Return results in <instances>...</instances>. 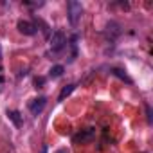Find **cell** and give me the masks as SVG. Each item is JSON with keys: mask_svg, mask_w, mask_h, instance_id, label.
<instances>
[{"mask_svg": "<svg viewBox=\"0 0 153 153\" xmlns=\"http://www.w3.org/2000/svg\"><path fill=\"white\" fill-rule=\"evenodd\" d=\"M0 59H2V45H0Z\"/></svg>", "mask_w": 153, "mask_h": 153, "instance_id": "cell-13", "label": "cell"}, {"mask_svg": "<svg viewBox=\"0 0 153 153\" xmlns=\"http://www.w3.org/2000/svg\"><path fill=\"white\" fill-rule=\"evenodd\" d=\"M45 105H47V99H45L43 96H42V97H36V99H33V101L29 103V112H31L33 115H40V114L43 112Z\"/></svg>", "mask_w": 153, "mask_h": 153, "instance_id": "cell-4", "label": "cell"}, {"mask_svg": "<svg viewBox=\"0 0 153 153\" xmlns=\"http://www.w3.org/2000/svg\"><path fill=\"white\" fill-rule=\"evenodd\" d=\"M43 83H45V79H43V78H36V79H34L36 88H42V85H43Z\"/></svg>", "mask_w": 153, "mask_h": 153, "instance_id": "cell-10", "label": "cell"}, {"mask_svg": "<svg viewBox=\"0 0 153 153\" xmlns=\"http://www.w3.org/2000/svg\"><path fill=\"white\" fill-rule=\"evenodd\" d=\"M67 9H68V22H70L72 27H76L79 24V20H81L83 6H81V2H78V0H70V2L67 4Z\"/></svg>", "mask_w": 153, "mask_h": 153, "instance_id": "cell-1", "label": "cell"}, {"mask_svg": "<svg viewBox=\"0 0 153 153\" xmlns=\"http://www.w3.org/2000/svg\"><path fill=\"white\" fill-rule=\"evenodd\" d=\"M74 88H76V85H67V87H63L61 92H59V96H58V101H65V97H68V96L74 92Z\"/></svg>", "mask_w": 153, "mask_h": 153, "instance_id": "cell-7", "label": "cell"}, {"mask_svg": "<svg viewBox=\"0 0 153 153\" xmlns=\"http://www.w3.org/2000/svg\"><path fill=\"white\" fill-rule=\"evenodd\" d=\"M7 115H9V119L15 123V126H18V128H20V126L24 124V121H22L20 112H18V110H9V112H7Z\"/></svg>", "mask_w": 153, "mask_h": 153, "instance_id": "cell-6", "label": "cell"}, {"mask_svg": "<svg viewBox=\"0 0 153 153\" xmlns=\"http://www.w3.org/2000/svg\"><path fill=\"white\" fill-rule=\"evenodd\" d=\"M67 43V38H65V33L63 31H56L52 36H51V51L52 52H59Z\"/></svg>", "mask_w": 153, "mask_h": 153, "instance_id": "cell-2", "label": "cell"}, {"mask_svg": "<svg viewBox=\"0 0 153 153\" xmlns=\"http://www.w3.org/2000/svg\"><path fill=\"white\" fill-rule=\"evenodd\" d=\"M96 137V130L94 128H85V130H81V131H78L74 137H72V140L76 142V144H83V142H90L92 139Z\"/></svg>", "mask_w": 153, "mask_h": 153, "instance_id": "cell-3", "label": "cell"}, {"mask_svg": "<svg viewBox=\"0 0 153 153\" xmlns=\"http://www.w3.org/2000/svg\"><path fill=\"white\" fill-rule=\"evenodd\" d=\"M63 65H54L51 70H49V76H51V78H59V76L63 74Z\"/></svg>", "mask_w": 153, "mask_h": 153, "instance_id": "cell-8", "label": "cell"}, {"mask_svg": "<svg viewBox=\"0 0 153 153\" xmlns=\"http://www.w3.org/2000/svg\"><path fill=\"white\" fill-rule=\"evenodd\" d=\"M16 27H18V31H20L22 34H25V36H34V34H36V25L31 24V22H27V20H20V22L16 24Z\"/></svg>", "mask_w": 153, "mask_h": 153, "instance_id": "cell-5", "label": "cell"}, {"mask_svg": "<svg viewBox=\"0 0 153 153\" xmlns=\"http://www.w3.org/2000/svg\"><path fill=\"white\" fill-rule=\"evenodd\" d=\"M42 153H47V146H43V148H42Z\"/></svg>", "mask_w": 153, "mask_h": 153, "instance_id": "cell-12", "label": "cell"}, {"mask_svg": "<svg viewBox=\"0 0 153 153\" xmlns=\"http://www.w3.org/2000/svg\"><path fill=\"white\" fill-rule=\"evenodd\" d=\"M112 74H114V76H117V78H121V79H123V81H126V83H131V79L128 78V76H126L121 68H112Z\"/></svg>", "mask_w": 153, "mask_h": 153, "instance_id": "cell-9", "label": "cell"}, {"mask_svg": "<svg viewBox=\"0 0 153 153\" xmlns=\"http://www.w3.org/2000/svg\"><path fill=\"white\" fill-rule=\"evenodd\" d=\"M146 112H148V123H151V108L146 106Z\"/></svg>", "mask_w": 153, "mask_h": 153, "instance_id": "cell-11", "label": "cell"}]
</instances>
